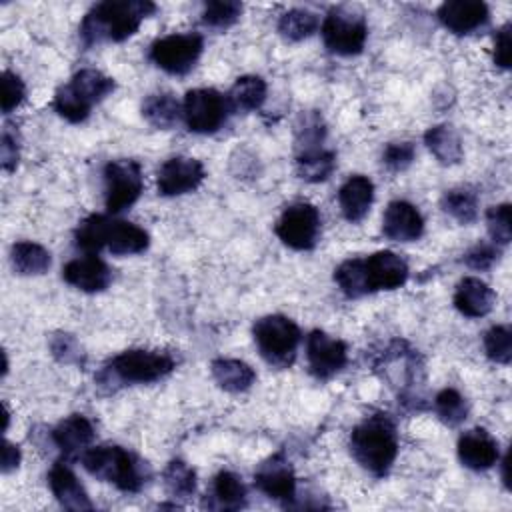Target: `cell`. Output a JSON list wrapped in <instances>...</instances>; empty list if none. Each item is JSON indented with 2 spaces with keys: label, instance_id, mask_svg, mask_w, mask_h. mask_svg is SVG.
I'll list each match as a JSON object with an SVG mask.
<instances>
[{
  "label": "cell",
  "instance_id": "cell-10",
  "mask_svg": "<svg viewBox=\"0 0 512 512\" xmlns=\"http://www.w3.org/2000/svg\"><path fill=\"white\" fill-rule=\"evenodd\" d=\"M202 48L204 40L196 32L168 34L150 46V60L168 74L184 76L196 66Z\"/></svg>",
  "mask_w": 512,
  "mask_h": 512
},
{
  "label": "cell",
  "instance_id": "cell-45",
  "mask_svg": "<svg viewBox=\"0 0 512 512\" xmlns=\"http://www.w3.org/2000/svg\"><path fill=\"white\" fill-rule=\"evenodd\" d=\"M0 158H2V170L4 172H12L16 168V164H18V158H20V148H18L16 134L8 126L2 132Z\"/></svg>",
  "mask_w": 512,
  "mask_h": 512
},
{
  "label": "cell",
  "instance_id": "cell-21",
  "mask_svg": "<svg viewBox=\"0 0 512 512\" xmlns=\"http://www.w3.org/2000/svg\"><path fill=\"white\" fill-rule=\"evenodd\" d=\"M50 438L58 452L68 460L86 452L88 444L94 440V426L84 414H70L50 430Z\"/></svg>",
  "mask_w": 512,
  "mask_h": 512
},
{
  "label": "cell",
  "instance_id": "cell-2",
  "mask_svg": "<svg viewBox=\"0 0 512 512\" xmlns=\"http://www.w3.org/2000/svg\"><path fill=\"white\" fill-rule=\"evenodd\" d=\"M350 452L366 472L376 478L386 476L398 456L394 422L386 414L364 418L350 434Z\"/></svg>",
  "mask_w": 512,
  "mask_h": 512
},
{
  "label": "cell",
  "instance_id": "cell-30",
  "mask_svg": "<svg viewBox=\"0 0 512 512\" xmlns=\"http://www.w3.org/2000/svg\"><path fill=\"white\" fill-rule=\"evenodd\" d=\"M180 114H182V108L170 92L150 94L142 102V116L148 120V124H152L154 128H160V130L172 128L178 122Z\"/></svg>",
  "mask_w": 512,
  "mask_h": 512
},
{
  "label": "cell",
  "instance_id": "cell-5",
  "mask_svg": "<svg viewBox=\"0 0 512 512\" xmlns=\"http://www.w3.org/2000/svg\"><path fill=\"white\" fill-rule=\"evenodd\" d=\"M176 368L170 352L160 350H124L114 356L98 374V386L112 384H150L168 376Z\"/></svg>",
  "mask_w": 512,
  "mask_h": 512
},
{
  "label": "cell",
  "instance_id": "cell-32",
  "mask_svg": "<svg viewBox=\"0 0 512 512\" xmlns=\"http://www.w3.org/2000/svg\"><path fill=\"white\" fill-rule=\"evenodd\" d=\"M318 28V16L306 8H292L278 20V32L288 42L310 38Z\"/></svg>",
  "mask_w": 512,
  "mask_h": 512
},
{
  "label": "cell",
  "instance_id": "cell-43",
  "mask_svg": "<svg viewBox=\"0 0 512 512\" xmlns=\"http://www.w3.org/2000/svg\"><path fill=\"white\" fill-rule=\"evenodd\" d=\"M414 156H416V148L412 142H392L386 146V150L382 154V162L390 170L398 172V170L408 168L412 164Z\"/></svg>",
  "mask_w": 512,
  "mask_h": 512
},
{
  "label": "cell",
  "instance_id": "cell-39",
  "mask_svg": "<svg viewBox=\"0 0 512 512\" xmlns=\"http://www.w3.org/2000/svg\"><path fill=\"white\" fill-rule=\"evenodd\" d=\"M486 226L488 234L494 244L504 246L512 238V208L508 202L490 206L486 212Z\"/></svg>",
  "mask_w": 512,
  "mask_h": 512
},
{
  "label": "cell",
  "instance_id": "cell-20",
  "mask_svg": "<svg viewBox=\"0 0 512 512\" xmlns=\"http://www.w3.org/2000/svg\"><path fill=\"white\" fill-rule=\"evenodd\" d=\"M456 448L460 462L470 470H488L498 462V442L484 428L464 432Z\"/></svg>",
  "mask_w": 512,
  "mask_h": 512
},
{
  "label": "cell",
  "instance_id": "cell-22",
  "mask_svg": "<svg viewBox=\"0 0 512 512\" xmlns=\"http://www.w3.org/2000/svg\"><path fill=\"white\" fill-rule=\"evenodd\" d=\"M48 484L60 506L66 510H92V502L66 462H56L48 472Z\"/></svg>",
  "mask_w": 512,
  "mask_h": 512
},
{
  "label": "cell",
  "instance_id": "cell-34",
  "mask_svg": "<svg viewBox=\"0 0 512 512\" xmlns=\"http://www.w3.org/2000/svg\"><path fill=\"white\" fill-rule=\"evenodd\" d=\"M164 488L174 498H190L196 490V472L184 460H170L162 472Z\"/></svg>",
  "mask_w": 512,
  "mask_h": 512
},
{
  "label": "cell",
  "instance_id": "cell-9",
  "mask_svg": "<svg viewBox=\"0 0 512 512\" xmlns=\"http://www.w3.org/2000/svg\"><path fill=\"white\" fill-rule=\"evenodd\" d=\"M144 188L142 168L136 160H112L104 166V204L118 214L130 208Z\"/></svg>",
  "mask_w": 512,
  "mask_h": 512
},
{
  "label": "cell",
  "instance_id": "cell-16",
  "mask_svg": "<svg viewBox=\"0 0 512 512\" xmlns=\"http://www.w3.org/2000/svg\"><path fill=\"white\" fill-rule=\"evenodd\" d=\"M362 260L370 292L394 290L408 280V264L392 250H378Z\"/></svg>",
  "mask_w": 512,
  "mask_h": 512
},
{
  "label": "cell",
  "instance_id": "cell-15",
  "mask_svg": "<svg viewBox=\"0 0 512 512\" xmlns=\"http://www.w3.org/2000/svg\"><path fill=\"white\" fill-rule=\"evenodd\" d=\"M254 484L268 498L288 504L296 496V478L290 462L282 454L264 460L254 472Z\"/></svg>",
  "mask_w": 512,
  "mask_h": 512
},
{
  "label": "cell",
  "instance_id": "cell-6",
  "mask_svg": "<svg viewBox=\"0 0 512 512\" xmlns=\"http://www.w3.org/2000/svg\"><path fill=\"white\" fill-rule=\"evenodd\" d=\"M114 90V80L96 68H84L54 94V110L68 122H84L94 104Z\"/></svg>",
  "mask_w": 512,
  "mask_h": 512
},
{
  "label": "cell",
  "instance_id": "cell-12",
  "mask_svg": "<svg viewBox=\"0 0 512 512\" xmlns=\"http://www.w3.org/2000/svg\"><path fill=\"white\" fill-rule=\"evenodd\" d=\"M226 98L214 88H194L186 92L182 104V116L188 130L198 134L216 132L228 114Z\"/></svg>",
  "mask_w": 512,
  "mask_h": 512
},
{
  "label": "cell",
  "instance_id": "cell-23",
  "mask_svg": "<svg viewBox=\"0 0 512 512\" xmlns=\"http://www.w3.org/2000/svg\"><path fill=\"white\" fill-rule=\"evenodd\" d=\"M374 202V184L368 176L354 174L338 190V204L348 222H360Z\"/></svg>",
  "mask_w": 512,
  "mask_h": 512
},
{
  "label": "cell",
  "instance_id": "cell-41",
  "mask_svg": "<svg viewBox=\"0 0 512 512\" xmlns=\"http://www.w3.org/2000/svg\"><path fill=\"white\" fill-rule=\"evenodd\" d=\"M50 350L54 354V358L62 364H76V366H82L86 356L82 352V346L78 344V340L72 336V334H66V332H60V334H54L50 338Z\"/></svg>",
  "mask_w": 512,
  "mask_h": 512
},
{
  "label": "cell",
  "instance_id": "cell-36",
  "mask_svg": "<svg viewBox=\"0 0 512 512\" xmlns=\"http://www.w3.org/2000/svg\"><path fill=\"white\" fill-rule=\"evenodd\" d=\"M434 408H436L438 418L446 426H458L468 416V404H466L464 396L454 388L440 390L434 398Z\"/></svg>",
  "mask_w": 512,
  "mask_h": 512
},
{
  "label": "cell",
  "instance_id": "cell-8",
  "mask_svg": "<svg viewBox=\"0 0 512 512\" xmlns=\"http://www.w3.org/2000/svg\"><path fill=\"white\" fill-rule=\"evenodd\" d=\"M322 38L330 52L340 56L360 54L366 38L368 26L360 10L352 6H334L322 22Z\"/></svg>",
  "mask_w": 512,
  "mask_h": 512
},
{
  "label": "cell",
  "instance_id": "cell-27",
  "mask_svg": "<svg viewBox=\"0 0 512 512\" xmlns=\"http://www.w3.org/2000/svg\"><path fill=\"white\" fill-rule=\"evenodd\" d=\"M268 86L260 76H240L228 92V108L234 112L258 110L266 100Z\"/></svg>",
  "mask_w": 512,
  "mask_h": 512
},
{
  "label": "cell",
  "instance_id": "cell-3",
  "mask_svg": "<svg viewBox=\"0 0 512 512\" xmlns=\"http://www.w3.org/2000/svg\"><path fill=\"white\" fill-rule=\"evenodd\" d=\"M74 240L78 248L90 254L108 248L112 254L130 256L140 254L150 246V236L144 228L104 214H90L84 218L74 232Z\"/></svg>",
  "mask_w": 512,
  "mask_h": 512
},
{
  "label": "cell",
  "instance_id": "cell-40",
  "mask_svg": "<svg viewBox=\"0 0 512 512\" xmlns=\"http://www.w3.org/2000/svg\"><path fill=\"white\" fill-rule=\"evenodd\" d=\"M298 144H300V152L302 150H312V148H320L322 140H324V122L322 116L316 112H308L300 118L298 124Z\"/></svg>",
  "mask_w": 512,
  "mask_h": 512
},
{
  "label": "cell",
  "instance_id": "cell-48",
  "mask_svg": "<svg viewBox=\"0 0 512 512\" xmlns=\"http://www.w3.org/2000/svg\"><path fill=\"white\" fill-rule=\"evenodd\" d=\"M508 468H510V452L504 456V460H502V480H504V484H506V488H510V476H508Z\"/></svg>",
  "mask_w": 512,
  "mask_h": 512
},
{
  "label": "cell",
  "instance_id": "cell-31",
  "mask_svg": "<svg viewBox=\"0 0 512 512\" xmlns=\"http://www.w3.org/2000/svg\"><path fill=\"white\" fill-rule=\"evenodd\" d=\"M336 168V154L332 150L312 148L302 150L296 156V172L306 182H322L326 180Z\"/></svg>",
  "mask_w": 512,
  "mask_h": 512
},
{
  "label": "cell",
  "instance_id": "cell-18",
  "mask_svg": "<svg viewBox=\"0 0 512 512\" xmlns=\"http://www.w3.org/2000/svg\"><path fill=\"white\" fill-rule=\"evenodd\" d=\"M62 278L82 290V292H102L112 282V272L104 260H100L96 254H86L82 258H74L66 262L62 268Z\"/></svg>",
  "mask_w": 512,
  "mask_h": 512
},
{
  "label": "cell",
  "instance_id": "cell-42",
  "mask_svg": "<svg viewBox=\"0 0 512 512\" xmlns=\"http://www.w3.org/2000/svg\"><path fill=\"white\" fill-rule=\"evenodd\" d=\"M26 96V86L22 78L10 70H4L2 74V112L10 114L14 108L20 106V102Z\"/></svg>",
  "mask_w": 512,
  "mask_h": 512
},
{
  "label": "cell",
  "instance_id": "cell-26",
  "mask_svg": "<svg viewBox=\"0 0 512 512\" xmlns=\"http://www.w3.org/2000/svg\"><path fill=\"white\" fill-rule=\"evenodd\" d=\"M246 504V488L240 480L230 470H222L214 476L212 488H210V508H220V510H240Z\"/></svg>",
  "mask_w": 512,
  "mask_h": 512
},
{
  "label": "cell",
  "instance_id": "cell-25",
  "mask_svg": "<svg viewBox=\"0 0 512 512\" xmlns=\"http://www.w3.org/2000/svg\"><path fill=\"white\" fill-rule=\"evenodd\" d=\"M210 372H212V378L216 380V384L222 390L232 392V394L246 392L256 380V372L252 370V366L242 360H236V358L212 360Z\"/></svg>",
  "mask_w": 512,
  "mask_h": 512
},
{
  "label": "cell",
  "instance_id": "cell-17",
  "mask_svg": "<svg viewBox=\"0 0 512 512\" xmlns=\"http://www.w3.org/2000/svg\"><path fill=\"white\" fill-rule=\"evenodd\" d=\"M382 232L394 242H414L424 232V220L418 208L406 200H394L382 216Z\"/></svg>",
  "mask_w": 512,
  "mask_h": 512
},
{
  "label": "cell",
  "instance_id": "cell-33",
  "mask_svg": "<svg viewBox=\"0 0 512 512\" xmlns=\"http://www.w3.org/2000/svg\"><path fill=\"white\" fill-rule=\"evenodd\" d=\"M334 280L340 286V290L348 298H360L364 294H370L366 272H364V260L362 258H348L334 270Z\"/></svg>",
  "mask_w": 512,
  "mask_h": 512
},
{
  "label": "cell",
  "instance_id": "cell-46",
  "mask_svg": "<svg viewBox=\"0 0 512 512\" xmlns=\"http://www.w3.org/2000/svg\"><path fill=\"white\" fill-rule=\"evenodd\" d=\"M512 56V40H510V24H504L494 40V64L500 68H510Z\"/></svg>",
  "mask_w": 512,
  "mask_h": 512
},
{
  "label": "cell",
  "instance_id": "cell-4",
  "mask_svg": "<svg viewBox=\"0 0 512 512\" xmlns=\"http://www.w3.org/2000/svg\"><path fill=\"white\" fill-rule=\"evenodd\" d=\"M82 466L102 482L122 492H138L150 478L148 464L122 446H96L82 452Z\"/></svg>",
  "mask_w": 512,
  "mask_h": 512
},
{
  "label": "cell",
  "instance_id": "cell-38",
  "mask_svg": "<svg viewBox=\"0 0 512 512\" xmlns=\"http://www.w3.org/2000/svg\"><path fill=\"white\" fill-rule=\"evenodd\" d=\"M486 356L496 364H510L512 360V330L510 326H492L484 334Z\"/></svg>",
  "mask_w": 512,
  "mask_h": 512
},
{
  "label": "cell",
  "instance_id": "cell-24",
  "mask_svg": "<svg viewBox=\"0 0 512 512\" xmlns=\"http://www.w3.org/2000/svg\"><path fill=\"white\" fill-rule=\"evenodd\" d=\"M494 300H496V296H494L492 288L476 276L462 278L454 292L456 310L468 318L486 316L494 308Z\"/></svg>",
  "mask_w": 512,
  "mask_h": 512
},
{
  "label": "cell",
  "instance_id": "cell-1",
  "mask_svg": "<svg viewBox=\"0 0 512 512\" xmlns=\"http://www.w3.org/2000/svg\"><path fill=\"white\" fill-rule=\"evenodd\" d=\"M156 12V4L148 0H106L90 8L80 24V38L84 46L102 42H122L130 38Z\"/></svg>",
  "mask_w": 512,
  "mask_h": 512
},
{
  "label": "cell",
  "instance_id": "cell-13",
  "mask_svg": "<svg viewBox=\"0 0 512 512\" xmlns=\"http://www.w3.org/2000/svg\"><path fill=\"white\" fill-rule=\"evenodd\" d=\"M306 358L310 372L318 380H328L346 366L348 348L340 338H332L322 330H314L306 340Z\"/></svg>",
  "mask_w": 512,
  "mask_h": 512
},
{
  "label": "cell",
  "instance_id": "cell-14",
  "mask_svg": "<svg viewBox=\"0 0 512 512\" xmlns=\"http://www.w3.org/2000/svg\"><path fill=\"white\" fill-rule=\"evenodd\" d=\"M206 176L204 164L196 158L174 156L168 158L156 176V186L162 196H182L196 190Z\"/></svg>",
  "mask_w": 512,
  "mask_h": 512
},
{
  "label": "cell",
  "instance_id": "cell-44",
  "mask_svg": "<svg viewBox=\"0 0 512 512\" xmlns=\"http://www.w3.org/2000/svg\"><path fill=\"white\" fill-rule=\"evenodd\" d=\"M500 252L496 248V244H486V242H480L476 246H472L466 254H464V264L472 270H488L492 268V264L498 260Z\"/></svg>",
  "mask_w": 512,
  "mask_h": 512
},
{
  "label": "cell",
  "instance_id": "cell-11",
  "mask_svg": "<svg viewBox=\"0 0 512 512\" xmlns=\"http://www.w3.org/2000/svg\"><path fill=\"white\" fill-rule=\"evenodd\" d=\"M320 212L310 202L290 204L276 222V236L294 250H310L320 238Z\"/></svg>",
  "mask_w": 512,
  "mask_h": 512
},
{
  "label": "cell",
  "instance_id": "cell-35",
  "mask_svg": "<svg viewBox=\"0 0 512 512\" xmlns=\"http://www.w3.org/2000/svg\"><path fill=\"white\" fill-rule=\"evenodd\" d=\"M442 208L460 224H470L478 216V196L468 188H454L442 196Z\"/></svg>",
  "mask_w": 512,
  "mask_h": 512
},
{
  "label": "cell",
  "instance_id": "cell-47",
  "mask_svg": "<svg viewBox=\"0 0 512 512\" xmlns=\"http://www.w3.org/2000/svg\"><path fill=\"white\" fill-rule=\"evenodd\" d=\"M20 464V450L18 446H14L12 442L4 440V448H2V472L8 474L14 468H18Z\"/></svg>",
  "mask_w": 512,
  "mask_h": 512
},
{
  "label": "cell",
  "instance_id": "cell-7",
  "mask_svg": "<svg viewBox=\"0 0 512 512\" xmlns=\"http://www.w3.org/2000/svg\"><path fill=\"white\" fill-rule=\"evenodd\" d=\"M254 342L262 358L276 368H288L300 344V328L282 314H268L254 322Z\"/></svg>",
  "mask_w": 512,
  "mask_h": 512
},
{
  "label": "cell",
  "instance_id": "cell-19",
  "mask_svg": "<svg viewBox=\"0 0 512 512\" xmlns=\"http://www.w3.org/2000/svg\"><path fill=\"white\" fill-rule=\"evenodd\" d=\"M488 6L480 0H448L438 8V18L452 34H470L488 22Z\"/></svg>",
  "mask_w": 512,
  "mask_h": 512
},
{
  "label": "cell",
  "instance_id": "cell-29",
  "mask_svg": "<svg viewBox=\"0 0 512 512\" xmlns=\"http://www.w3.org/2000/svg\"><path fill=\"white\" fill-rule=\"evenodd\" d=\"M10 260L14 270L22 276H40L52 264L50 252L44 246L30 240L16 242L10 250Z\"/></svg>",
  "mask_w": 512,
  "mask_h": 512
},
{
  "label": "cell",
  "instance_id": "cell-37",
  "mask_svg": "<svg viewBox=\"0 0 512 512\" xmlns=\"http://www.w3.org/2000/svg\"><path fill=\"white\" fill-rule=\"evenodd\" d=\"M242 14V4L234 0H212L204 4L202 22L216 30L230 28Z\"/></svg>",
  "mask_w": 512,
  "mask_h": 512
},
{
  "label": "cell",
  "instance_id": "cell-28",
  "mask_svg": "<svg viewBox=\"0 0 512 512\" xmlns=\"http://www.w3.org/2000/svg\"><path fill=\"white\" fill-rule=\"evenodd\" d=\"M424 142L440 164H458L462 160V142L458 132L448 124H438L426 130Z\"/></svg>",
  "mask_w": 512,
  "mask_h": 512
}]
</instances>
